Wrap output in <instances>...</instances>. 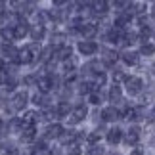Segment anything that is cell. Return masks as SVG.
Wrapping results in <instances>:
<instances>
[{
	"mask_svg": "<svg viewBox=\"0 0 155 155\" xmlns=\"http://www.w3.org/2000/svg\"><path fill=\"white\" fill-rule=\"evenodd\" d=\"M38 56H40V46H38V42H35V40L31 44L19 48V63H23V65L35 63L38 59Z\"/></svg>",
	"mask_w": 155,
	"mask_h": 155,
	"instance_id": "1",
	"label": "cell"
},
{
	"mask_svg": "<svg viewBox=\"0 0 155 155\" xmlns=\"http://www.w3.org/2000/svg\"><path fill=\"white\" fill-rule=\"evenodd\" d=\"M0 54H2L4 59L12 61L14 65H21L19 63V48H15L14 42H4L2 46H0Z\"/></svg>",
	"mask_w": 155,
	"mask_h": 155,
	"instance_id": "2",
	"label": "cell"
},
{
	"mask_svg": "<svg viewBox=\"0 0 155 155\" xmlns=\"http://www.w3.org/2000/svg\"><path fill=\"white\" fill-rule=\"evenodd\" d=\"M86 115H88V105L86 104H79V105H75L73 109H71L69 117H67V123L69 124H79V123H82L86 119Z\"/></svg>",
	"mask_w": 155,
	"mask_h": 155,
	"instance_id": "3",
	"label": "cell"
},
{
	"mask_svg": "<svg viewBox=\"0 0 155 155\" xmlns=\"http://www.w3.org/2000/svg\"><path fill=\"white\" fill-rule=\"evenodd\" d=\"M27 104H29V94H27V90H17L14 96H12V100H10V107L14 111H21Z\"/></svg>",
	"mask_w": 155,
	"mask_h": 155,
	"instance_id": "4",
	"label": "cell"
},
{
	"mask_svg": "<svg viewBox=\"0 0 155 155\" xmlns=\"http://www.w3.org/2000/svg\"><path fill=\"white\" fill-rule=\"evenodd\" d=\"M124 88L130 96H138V94L144 90V82H142L140 77H127L124 79Z\"/></svg>",
	"mask_w": 155,
	"mask_h": 155,
	"instance_id": "5",
	"label": "cell"
},
{
	"mask_svg": "<svg viewBox=\"0 0 155 155\" xmlns=\"http://www.w3.org/2000/svg\"><path fill=\"white\" fill-rule=\"evenodd\" d=\"M77 50H79L81 56H94V54L100 50V46L94 42L92 38H84V40H81V42L77 44Z\"/></svg>",
	"mask_w": 155,
	"mask_h": 155,
	"instance_id": "6",
	"label": "cell"
},
{
	"mask_svg": "<svg viewBox=\"0 0 155 155\" xmlns=\"http://www.w3.org/2000/svg\"><path fill=\"white\" fill-rule=\"evenodd\" d=\"M100 117H102L104 123H115L117 119H121V111H119L115 105H107V107H104V109H102Z\"/></svg>",
	"mask_w": 155,
	"mask_h": 155,
	"instance_id": "7",
	"label": "cell"
},
{
	"mask_svg": "<svg viewBox=\"0 0 155 155\" xmlns=\"http://www.w3.org/2000/svg\"><path fill=\"white\" fill-rule=\"evenodd\" d=\"M79 140H81V132H79V130H65V128H63L61 136H59L61 146H73V144H77Z\"/></svg>",
	"mask_w": 155,
	"mask_h": 155,
	"instance_id": "8",
	"label": "cell"
},
{
	"mask_svg": "<svg viewBox=\"0 0 155 155\" xmlns=\"http://www.w3.org/2000/svg\"><path fill=\"white\" fill-rule=\"evenodd\" d=\"M61 132H63V127L59 123H50L48 127H46V130H44V136H42V138L44 140H59Z\"/></svg>",
	"mask_w": 155,
	"mask_h": 155,
	"instance_id": "9",
	"label": "cell"
},
{
	"mask_svg": "<svg viewBox=\"0 0 155 155\" xmlns=\"http://www.w3.org/2000/svg\"><path fill=\"white\" fill-rule=\"evenodd\" d=\"M14 31H15V40H19V38H25L29 37V31H31V25L27 23L25 17H21L19 21L14 25Z\"/></svg>",
	"mask_w": 155,
	"mask_h": 155,
	"instance_id": "10",
	"label": "cell"
},
{
	"mask_svg": "<svg viewBox=\"0 0 155 155\" xmlns=\"http://www.w3.org/2000/svg\"><path fill=\"white\" fill-rule=\"evenodd\" d=\"M117 59H119V54L115 50H111V48L102 50V65L104 67H113V65L117 63Z\"/></svg>",
	"mask_w": 155,
	"mask_h": 155,
	"instance_id": "11",
	"label": "cell"
},
{
	"mask_svg": "<svg viewBox=\"0 0 155 155\" xmlns=\"http://www.w3.org/2000/svg\"><path fill=\"white\" fill-rule=\"evenodd\" d=\"M132 14H130L128 10H121V14H119L117 17H115V21H113V25L115 27H119V29H127V25H130V21H132Z\"/></svg>",
	"mask_w": 155,
	"mask_h": 155,
	"instance_id": "12",
	"label": "cell"
},
{
	"mask_svg": "<svg viewBox=\"0 0 155 155\" xmlns=\"http://www.w3.org/2000/svg\"><path fill=\"white\" fill-rule=\"evenodd\" d=\"M29 37H31V40H35V42L44 40V37H46V27H44V23H35V25H31Z\"/></svg>",
	"mask_w": 155,
	"mask_h": 155,
	"instance_id": "13",
	"label": "cell"
},
{
	"mask_svg": "<svg viewBox=\"0 0 155 155\" xmlns=\"http://www.w3.org/2000/svg\"><path fill=\"white\" fill-rule=\"evenodd\" d=\"M109 44H121V40H123V29H119L113 25L111 29H107V33H105V37H104Z\"/></svg>",
	"mask_w": 155,
	"mask_h": 155,
	"instance_id": "14",
	"label": "cell"
},
{
	"mask_svg": "<svg viewBox=\"0 0 155 155\" xmlns=\"http://www.w3.org/2000/svg\"><path fill=\"white\" fill-rule=\"evenodd\" d=\"M37 138V124H29V127H23L21 132H19V140L23 144H29Z\"/></svg>",
	"mask_w": 155,
	"mask_h": 155,
	"instance_id": "15",
	"label": "cell"
},
{
	"mask_svg": "<svg viewBox=\"0 0 155 155\" xmlns=\"http://www.w3.org/2000/svg\"><path fill=\"white\" fill-rule=\"evenodd\" d=\"M90 10H92V15H100V17L105 15L107 10H109V0H92Z\"/></svg>",
	"mask_w": 155,
	"mask_h": 155,
	"instance_id": "16",
	"label": "cell"
},
{
	"mask_svg": "<svg viewBox=\"0 0 155 155\" xmlns=\"http://www.w3.org/2000/svg\"><path fill=\"white\" fill-rule=\"evenodd\" d=\"M98 35V25L92 21H84L81 25V37L82 38H94Z\"/></svg>",
	"mask_w": 155,
	"mask_h": 155,
	"instance_id": "17",
	"label": "cell"
},
{
	"mask_svg": "<svg viewBox=\"0 0 155 155\" xmlns=\"http://www.w3.org/2000/svg\"><path fill=\"white\" fill-rule=\"evenodd\" d=\"M37 88L40 92L48 94L50 90H54L56 88V81L52 79V77H38V82H37Z\"/></svg>",
	"mask_w": 155,
	"mask_h": 155,
	"instance_id": "18",
	"label": "cell"
},
{
	"mask_svg": "<svg viewBox=\"0 0 155 155\" xmlns=\"http://www.w3.org/2000/svg\"><path fill=\"white\" fill-rule=\"evenodd\" d=\"M105 138H107V144H111V146H117L119 142H121L124 138V132L119 127L115 128H111V130H107V134H105Z\"/></svg>",
	"mask_w": 155,
	"mask_h": 155,
	"instance_id": "19",
	"label": "cell"
},
{
	"mask_svg": "<svg viewBox=\"0 0 155 155\" xmlns=\"http://www.w3.org/2000/svg\"><path fill=\"white\" fill-rule=\"evenodd\" d=\"M140 127H130L127 132H124V142H127L128 146H136L138 144V140H140Z\"/></svg>",
	"mask_w": 155,
	"mask_h": 155,
	"instance_id": "20",
	"label": "cell"
},
{
	"mask_svg": "<svg viewBox=\"0 0 155 155\" xmlns=\"http://www.w3.org/2000/svg\"><path fill=\"white\" fill-rule=\"evenodd\" d=\"M140 56H142V54H138V52L127 50V52H123V54H121V59L124 61V65H130V67H134V65H138Z\"/></svg>",
	"mask_w": 155,
	"mask_h": 155,
	"instance_id": "21",
	"label": "cell"
},
{
	"mask_svg": "<svg viewBox=\"0 0 155 155\" xmlns=\"http://www.w3.org/2000/svg\"><path fill=\"white\" fill-rule=\"evenodd\" d=\"M19 119H21L23 127H29V124H37L38 119H40V115H38L37 111H23V115Z\"/></svg>",
	"mask_w": 155,
	"mask_h": 155,
	"instance_id": "22",
	"label": "cell"
},
{
	"mask_svg": "<svg viewBox=\"0 0 155 155\" xmlns=\"http://www.w3.org/2000/svg\"><path fill=\"white\" fill-rule=\"evenodd\" d=\"M69 58H73V48L67 44H63V46H59V48H56V59L58 61H65V59H69Z\"/></svg>",
	"mask_w": 155,
	"mask_h": 155,
	"instance_id": "23",
	"label": "cell"
},
{
	"mask_svg": "<svg viewBox=\"0 0 155 155\" xmlns=\"http://www.w3.org/2000/svg\"><path fill=\"white\" fill-rule=\"evenodd\" d=\"M109 102L115 105L119 102H123V90H121V86L117 84V82H113V86L109 88Z\"/></svg>",
	"mask_w": 155,
	"mask_h": 155,
	"instance_id": "24",
	"label": "cell"
},
{
	"mask_svg": "<svg viewBox=\"0 0 155 155\" xmlns=\"http://www.w3.org/2000/svg\"><path fill=\"white\" fill-rule=\"evenodd\" d=\"M56 58V46H46V48H42L40 50V56H38V59L42 63H48V61H52V59Z\"/></svg>",
	"mask_w": 155,
	"mask_h": 155,
	"instance_id": "25",
	"label": "cell"
},
{
	"mask_svg": "<svg viewBox=\"0 0 155 155\" xmlns=\"http://www.w3.org/2000/svg\"><path fill=\"white\" fill-rule=\"evenodd\" d=\"M92 88L94 90H100L102 86H105V82H107V77H105V73L104 71H98L96 75H92Z\"/></svg>",
	"mask_w": 155,
	"mask_h": 155,
	"instance_id": "26",
	"label": "cell"
},
{
	"mask_svg": "<svg viewBox=\"0 0 155 155\" xmlns=\"http://www.w3.org/2000/svg\"><path fill=\"white\" fill-rule=\"evenodd\" d=\"M33 104L44 109V107H50V100H48V96H46L44 92H40V90H38V92L33 96Z\"/></svg>",
	"mask_w": 155,
	"mask_h": 155,
	"instance_id": "27",
	"label": "cell"
},
{
	"mask_svg": "<svg viewBox=\"0 0 155 155\" xmlns=\"http://www.w3.org/2000/svg\"><path fill=\"white\" fill-rule=\"evenodd\" d=\"M0 35H2L4 42H14V40H15V31H14V27H10V25L0 29Z\"/></svg>",
	"mask_w": 155,
	"mask_h": 155,
	"instance_id": "28",
	"label": "cell"
},
{
	"mask_svg": "<svg viewBox=\"0 0 155 155\" xmlns=\"http://www.w3.org/2000/svg\"><path fill=\"white\" fill-rule=\"evenodd\" d=\"M56 109H58V115H59V119H67L73 107L69 105V102H59V105L56 107Z\"/></svg>",
	"mask_w": 155,
	"mask_h": 155,
	"instance_id": "29",
	"label": "cell"
},
{
	"mask_svg": "<svg viewBox=\"0 0 155 155\" xmlns=\"http://www.w3.org/2000/svg\"><path fill=\"white\" fill-rule=\"evenodd\" d=\"M42 119H44L46 123H54L56 119H59L58 109H52V107H44V111H42Z\"/></svg>",
	"mask_w": 155,
	"mask_h": 155,
	"instance_id": "30",
	"label": "cell"
},
{
	"mask_svg": "<svg viewBox=\"0 0 155 155\" xmlns=\"http://www.w3.org/2000/svg\"><path fill=\"white\" fill-rule=\"evenodd\" d=\"M138 38H140V37H138L136 33H128V31H127V33H123V40H121V44H123V46H132Z\"/></svg>",
	"mask_w": 155,
	"mask_h": 155,
	"instance_id": "31",
	"label": "cell"
},
{
	"mask_svg": "<svg viewBox=\"0 0 155 155\" xmlns=\"http://www.w3.org/2000/svg\"><path fill=\"white\" fill-rule=\"evenodd\" d=\"M50 44L52 46H56V48H59V46H63L65 44V35L63 33H52V37H50Z\"/></svg>",
	"mask_w": 155,
	"mask_h": 155,
	"instance_id": "32",
	"label": "cell"
},
{
	"mask_svg": "<svg viewBox=\"0 0 155 155\" xmlns=\"http://www.w3.org/2000/svg\"><path fill=\"white\" fill-rule=\"evenodd\" d=\"M86 142H88V144H100V142H102V130H100V128L92 130V132L86 136Z\"/></svg>",
	"mask_w": 155,
	"mask_h": 155,
	"instance_id": "33",
	"label": "cell"
},
{
	"mask_svg": "<svg viewBox=\"0 0 155 155\" xmlns=\"http://www.w3.org/2000/svg\"><path fill=\"white\" fill-rule=\"evenodd\" d=\"M8 4H10V8L12 10H25L27 8V4H29V0H8Z\"/></svg>",
	"mask_w": 155,
	"mask_h": 155,
	"instance_id": "34",
	"label": "cell"
},
{
	"mask_svg": "<svg viewBox=\"0 0 155 155\" xmlns=\"http://www.w3.org/2000/svg\"><path fill=\"white\" fill-rule=\"evenodd\" d=\"M140 54H142V56H153V54H155V44H151V42H142Z\"/></svg>",
	"mask_w": 155,
	"mask_h": 155,
	"instance_id": "35",
	"label": "cell"
},
{
	"mask_svg": "<svg viewBox=\"0 0 155 155\" xmlns=\"http://www.w3.org/2000/svg\"><path fill=\"white\" fill-rule=\"evenodd\" d=\"M88 102H90L92 105H100V104H102V94H100V90H92L90 94H88Z\"/></svg>",
	"mask_w": 155,
	"mask_h": 155,
	"instance_id": "36",
	"label": "cell"
},
{
	"mask_svg": "<svg viewBox=\"0 0 155 155\" xmlns=\"http://www.w3.org/2000/svg\"><path fill=\"white\" fill-rule=\"evenodd\" d=\"M105 150L100 144H90V147L86 150V155H104Z\"/></svg>",
	"mask_w": 155,
	"mask_h": 155,
	"instance_id": "37",
	"label": "cell"
},
{
	"mask_svg": "<svg viewBox=\"0 0 155 155\" xmlns=\"http://www.w3.org/2000/svg\"><path fill=\"white\" fill-rule=\"evenodd\" d=\"M151 35H153V31H151L150 27H147V25H142V31H140V35H138L142 42H147V38H150Z\"/></svg>",
	"mask_w": 155,
	"mask_h": 155,
	"instance_id": "38",
	"label": "cell"
},
{
	"mask_svg": "<svg viewBox=\"0 0 155 155\" xmlns=\"http://www.w3.org/2000/svg\"><path fill=\"white\" fill-rule=\"evenodd\" d=\"M124 79H127V75H124L123 71H119V69L113 71V82H117V84H119V82H124Z\"/></svg>",
	"mask_w": 155,
	"mask_h": 155,
	"instance_id": "39",
	"label": "cell"
},
{
	"mask_svg": "<svg viewBox=\"0 0 155 155\" xmlns=\"http://www.w3.org/2000/svg\"><path fill=\"white\" fill-rule=\"evenodd\" d=\"M37 82H38V77L37 75H27L25 79H23V84H27V86H37Z\"/></svg>",
	"mask_w": 155,
	"mask_h": 155,
	"instance_id": "40",
	"label": "cell"
},
{
	"mask_svg": "<svg viewBox=\"0 0 155 155\" xmlns=\"http://www.w3.org/2000/svg\"><path fill=\"white\" fill-rule=\"evenodd\" d=\"M113 6L121 12V10H127L128 6H130V2H128V0H113Z\"/></svg>",
	"mask_w": 155,
	"mask_h": 155,
	"instance_id": "41",
	"label": "cell"
},
{
	"mask_svg": "<svg viewBox=\"0 0 155 155\" xmlns=\"http://www.w3.org/2000/svg\"><path fill=\"white\" fill-rule=\"evenodd\" d=\"M67 155H82V150L79 147V144H73V146H69Z\"/></svg>",
	"mask_w": 155,
	"mask_h": 155,
	"instance_id": "42",
	"label": "cell"
},
{
	"mask_svg": "<svg viewBox=\"0 0 155 155\" xmlns=\"http://www.w3.org/2000/svg\"><path fill=\"white\" fill-rule=\"evenodd\" d=\"M130 155H144V147H140V146H136L132 151H130Z\"/></svg>",
	"mask_w": 155,
	"mask_h": 155,
	"instance_id": "43",
	"label": "cell"
},
{
	"mask_svg": "<svg viewBox=\"0 0 155 155\" xmlns=\"http://www.w3.org/2000/svg\"><path fill=\"white\" fill-rule=\"evenodd\" d=\"M147 123H151V124L155 123V105H153V109L150 111V115H147Z\"/></svg>",
	"mask_w": 155,
	"mask_h": 155,
	"instance_id": "44",
	"label": "cell"
},
{
	"mask_svg": "<svg viewBox=\"0 0 155 155\" xmlns=\"http://www.w3.org/2000/svg\"><path fill=\"white\" fill-rule=\"evenodd\" d=\"M67 2H69V0H52V4H54V6H58V8H61V6H65Z\"/></svg>",
	"mask_w": 155,
	"mask_h": 155,
	"instance_id": "45",
	"label": "cell"
},
{
	"mask_svg": "<svg viewBox=\"0 0 155 155\" xmlns=\"http://www.w3.org/2000/svg\"><path fill=\"white\" fill-rule=\"evenodd\" d=\"M0 69H4V59L0 58Z\"/></svg>",
	"mask_w": 155,
	"mask_h": 155,
	"instance_id": "46",
	"label": "cell"
},
{
	"mask_svg": "<svg viewBox=\"0 0 155 155\" xmlns=\"http://www.w3.org/2000/svg\"><path fill=\"white\" fill-rule=\"evenodd\" d=\"M151 73L155 75V61H153V65H151Z\"/></svg>",
	"mask_w": 155,
	"mask_h": 155,
	"instance_id": "47",
	"label": "cell"
},
{
	"mask_svg": "<svg viewBox=\"0 0 155 155\" xmlns=\"http://www.w3.org/2000/svg\"><path fill=\"white\" fill-rule=\"evenodd\" d=\"M151 15L155 17V4H153V8H151Z\"/></svg>",
	"mask_w": 155,
	"mask_h": 155,
	"instance_id": "48",
	"label": "cell"
},
{
	"mask_svg": "<svg viewBox=\"0 0 155 155\" xmlns=\"http://www.w3.org/2000/svg\"><path fill=\"white\" fill-rule=\"evenodd\" d=\"M151 146H153V147H155V138H153V140H151Z\"/></svg>",
	"mask_w": 155,
	"mask_h": 155,
	"instance_id": "49",
	"label": "cell"
},
{
	"mask_svg": "<svg viewBox=\"0 0 155 155\" xmlns=\"http://www.w3.org/2000/svg\"><path fill=\"white\" fill-rule=\"evenodd\" d=\"M153 38H155V27H153Z\"/></svg>",
	"mask_w": 155,
	"mask_h": 155,
	"instance_id": "50",
	"label": "cell"
},
{
	"mask_svg": "<svg viewBox=\"0 0 155 155\" xmlns=\"http://www.w3.org/2000/svg\"><path fill=\"white\" fill-rule=\"evenodd\" d=\"M113 155H121V153H113Z\"/></svg>",
	"mask_w": 155,
	"mask_h": 155,
	"instance_id": "51",
	"label": "cell"
},
{
	"mask_svg": "<svg viewBox=\"0 0 155 155\" xmlns=\"http://www.w3.org/2000/svg\"><path fill=\"white\" fill-rule=\"evenodd\" d=\"M0 40H2V35H0Z\"/></svg>",
	"mask_w": 155,
	"mask_h": 155,
	"instance_id": "52",
	"label": "cell"
}]
</instances>
